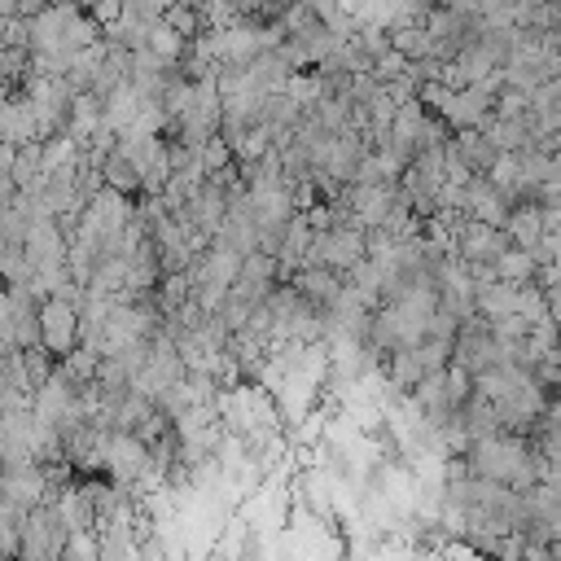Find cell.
<instances>
[{
	"instance_id": "obj_2",
	"label": "cell",
	"mask_w": 561,
	"mask_h": 561,
	"mask_svg": "<svg viewBox=\"0 0 561 561\" xmlns=\"http://www.w3.org/2000/svg\"><path fill=\"white\" fill-rule=\"evenodd\" d=\"M39 346L53 359H66L79 346V302L75 298H39Z\"/></svg>"
},
{
	"instance_id": "obj_3",
	"label": "cell",
	"mask_w": 561,
	"mask_h": 561,
	"mask_svg": "<svg viewBox=\"0 0 561 561\" xmlns=\"http://www.w3.org/2000/svg\"><path fill=\"white\" fill-rule=\"evenodd\" d=\"M451 153H456L473 175H491V167L500 162V149L491 145L486 131H456V136H451Z\"/></svg>"
},
{
	"instance_id": "obj_1",
	"label": "cell",
	"mask_w": 561,
	"mask_h": 561,
	"mask_svg": "<svg viewBox=\"0 0 561 561\" xmlns=\"http://www.w3.org/2000/svg\"><path fill=\"white\" fill-rule=\"evenodd\" d=\"M465 465L478 473V478H486V482H495V486H508V491H530L535 482H543V473H548V460L539 456V447L530 443V438H522V434H491V438H478V443H469L465 451Z\"/></svg>"
}]
</instances>
